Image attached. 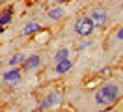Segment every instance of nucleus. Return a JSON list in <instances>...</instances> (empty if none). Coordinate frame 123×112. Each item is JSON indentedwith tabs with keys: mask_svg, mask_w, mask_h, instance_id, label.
<instances>
[{
	"mask_svg": "<svg viewBox=\"0 0 123 112\" xmlns=\"http://www.w3.org/2000/svg\"><path fill=\"white\" fill-rule=\"evenodd\" d=\"M24 54L23 52H17V54H13V56H11V58H9V66L11 67H17L19 66V64H24Z\"/></svg>",
	"mask_w": 123,
	"mask_h": 112,
	"instance_id": "nucleus-10",
	"label": "nucleus"
},
{
	"mask_svg": "<svg viewBox=\"0 0 123 112\" xmlns=\"http://www.w3.org/2000/svg\"><path fill=\"white\" fill-rule=\"evenodd\" d=\"M90 45H92V41H82V43H78L77 49H78V51H84L86 47H90Z\"/></svg>",
	"mask_w": 123,
	"mask_h": 112,
	"instance_id": "nucleus-13",
	"label": "nucleus"
},
{
	"mask_svg": "<svg viewBox=\"0 0 123 112\" xmlns=\"http://www.w3.org/2000/svg\"><path fill=\"white\" fill-rule=\"evenodd\" d=\"M71 67H73V62L69 58L62 60V62H56V73H67Z\"/></svg>",
	"mask_w": 123,
	"mask_h": 112,
	"instance_id": "nucleus-8",
	"label": "nucleus"
},
{
	"mask_svg": "<svg viewBox=\"0 0 123 112\" xmlns=\"http://www.w3.org/2000/svg\"><path fill=\"white\" fill-rule=\"evenodd\" d=\"M93 28H97V26H95L92 17H80L77 21V24H75V32L78 36H90L93 32Z\"/></svg>",
	"mask_w": 123,
	"mask_h": 112,
	"instance_id": "nucleus-2",
	"label": "nucleus"
},
{
	"mask_svg": "<svg viewBox=\"0 0 123 112\" xmlns=\"http://www.w3.org/2000/svg\"><path fill=\"white\" fill-rule=\"evenodd\" d=\"M121 11H123V4H121Z\"/></svg>",
	"mask_w": 123,
	"mask_h": 112,
	"instance_id": "nucleus-16",
	"label": "nucleus"
},
{
	"mask_svg": "<svg viewBox=\"0 0 123 112\" xmlns=\"http://www.w3.org/2000/svg\"><path fill=\"white\" fill-rule=\"evenodd\" d=\"M62 95L58 93V92H52V93H49V95L41 101V103L37 105V110H45V108H50V106H54V105L60 103Z\"/></svg>",
	"mask_w": 123,
	"mask_h": 112,
	"instance_id": "nucleus-3",
	"label": "nucleus"
},
{
	"mask_svg": "<svg viewBox=\"0 0 123 112\" xmlns=\"http://www.w3.org/2000/svg\"><path fill=\"white\" fill-rule=\"evenodd\" d=\"M9 19H11V9H4V11H2V17H0V24L6 26L9 22Z\"/></svg>",
	"mask_w": 123,
	"mask_h": 112,
	"instance_id": "nucleus-12",
	"label": "nucleus"
},
{
	"mask_svg": "<svg viewBox=\"0 0 123 112\" xmlns=\"http://www.w3.org/2000/svg\"><path fill=\"white\" fill-rule=\"evenodd\" d=\"M90 17L93 19V22H95L97 28L105 26V22H106V11H105V9H93Z\"/></svg>",
	"mask_w": 123,
	"mask_h": 112,
	"instance_id": "nucleus-5",
	"label": "nucleus"
},
{
	"mask_svg": "<svg viewBox=\"0 0 123 112\" xmlns=\"http://www.w3.org/2000/svg\"><path fill=\"white\" fill-rule=\"evenodd\" d=\"M47 15H49V19H52V21H58V19H62V17L65 15V9H63L62 6H52V7H49Z\"/></svg>",
	"mask_w": 123,
	"mask_h": 112,
	"instance_id": "nucleus-7",
	"label": "nucleus"
},
{
	"mask_svg": "<svg viewBox=\"0 0 123 112\" xmlns=\"http://www.w3.org/2000/svg\"><path fill=\"white\" fill-rule=\"evenodd\" d=\"M69 54H71V51L67 49V47H63V49H60V51L56 52L54 60H56V62H62V60H67V58H69Z\"/></svg>",
	"mask_w": 123,
	"mask_h": 112,
	"instance_id": "nucleus-11",
	"label": "nucleus"
},
{
	"mask_svg": "<svg viewBox=\"0 0 123 112\" xmlns=\"http://www.w3.org/2000/svg\"><path fill=\"white\" fill-rule=\"evenodd\" d=\"M54 2H58V4H60V2H67V0H54Z\"/></svg>",
	"mask_w": 123,
	"mask_h": 112,
	"instance_id": "nucleus-15",
	"label": "nucleus"
},
{
	"mask_svg": "<svg viewBox=\"0 0 123 112\" xmlns=\"http://www.w3.org/2000/svg\"><path fill=\"white\" fill-rule=\"evenodd\" d=\"M116 37H117L119 41H123V26H121L119 30H117V34H116Z\"/></svg>",
	"mask_w": 123,
	"mask_h": 112,
	"instance_id": "nucleus-14",
	"label": "nucleus"
},
{
	"mask_svg": "<svg viewBox=\"0 0 123 112\" xmlns=\"http://www.w3.org/2000/svg\"><path fill=\"white\" fill-rule=\"evenodd\" d=\"M39 64H41V58H39L37 54H32V56H28V58L24 60L23 67L26 69V71H32V69H36V67H39Z\"/></svg>",
	"mask_w": 123,
	"mask_h": 112,
	"instance_id": "nucleus-6",
	"label": "nucleus"
},
{
	"mask_svg": "<svg viewBox=\"0 0 123 112\" xmlns=\"http://www.w3.org/2000/svg\"><path fill=\"white\" fill-rule=\"evenodd\" d=\"M117 95H119V88H117L116 84H105V86H101V88L97 90L95 103L97 105H110L117 99Z\"/></svg>",
	"mask_w": 123,
	"mask_h": 112,
	"instance_id": "nucleus-1",
	"label": "nucleus"
},
{
	"mask_svg": "<svg viewBox=\"0 0 123 112\" xmlns=\"http://www.w3.org/2000/svg\"><path fill=\"white\" fill-rule=\"evenodd\" d=\"M39 28H41V26H39L37 22H28V24L23 28V34H24V36H32V34L39 32Z\"/></svg>",
	"mask_w": 123,
	"mask_h": 112,
	"instance_id": "nucleus-9",
	"label": "nucleus"
},
{
	"mask_svg": "<svg viewBox=\"0 0 123 112\" xmlns=\"http://www.w3.org/2000/svg\"><path fill=\"white\" fill-rule=\"evenodd\" d=\"M2 79H4V82H6V84L15 86V84H19V82H21V71H19L17 67H11L9 71H6V73H4V77H2Z\"/></svg>",
	"mask_w": 123,
	"mask_h": 112,
	"instance_id": "nucleus-4",
	"label": "nucleus"
}]
</instances>
